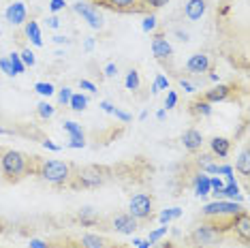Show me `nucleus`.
Returning <instances> with one entry per match:
<instances>
[{"instance_id": "nucleus-1", "label": "nucleus", "mask_w": 250, "mask_h": 248, "mask_svg": "<svg viewBox=\"0 0 250 248\" xmlns=\"http://www.w3.org/2000/svg\"><path fill=\"white\" fill-rule=\"evenodd\" d=\"M0 169L7 178H21L30 171V159L18 150H7L0 159Z\"/></svg>"}, {"instance_id": "nucleus-2", "label": "nucleus", "mask_w": 250, "mask_h": 248, "mask_svg": "<svg viewBox=\"0 0 250 248\" xmlns=\"http://www.w3.org/2000/svg\"><path fill=\"white\" fill-rule=\"evenodd\" d=\"M39 176L47 180L49 184H64L71 178V167L64 161H47V163H41Z\"/></svg>"}, {"instance_id": "nucleus-3", "label": "nucleus", "mask_w": 250, "mask_h": 248, "mask_svg": "<svg viewBox=\"0 0 250 248\" xmlns=\"http://www.w3.org/2000/svg\"><path fill=\"white\" fill-rule=\"evenodd\" d=\"M220 240H223V233H220V231L216 229L212 223L199 225V227L190 233V242H192V244H197L199 248H203V246H214V244H218Z\"/></svg>"}, {"instance_id": "nucleus-4", "label": "nucleus", "mask_w": 250, "mask_h": 248, "mask_svg": "<svg viewBox=\"0 0 250 248\" xmlns=\"http://www.w3.org/2000/svg\"><path fill=\"white\" fill-rule=\"evenodd\" d=\"M128 214L135 216L137 221H146V218L152 216V197L146 193L135 195L133 199L128 201Z\"/></svg>"}, {"instance_id": "nucleus-5", "label": "nucleus", "mask_w": 250, "mask_h": 248, "mask_svg": "<svg viewBox=\"0 0 250 248\" xmlns=\"http://www.w3.org/2000/svg\"><path fill=\"white\" fill-rule=\"evenodd\" d=\"M203 216H235L237 212H242V207L237 206V204H231V201H225V199H220V201H214V204H208V206H203Z\"/></svg>"}, {"instance_id": "nucleus-6", "label": "nucleus", "mask_w": 250, "mask_h": 248, "mask_svg": "<svg viewBox=\"0 0 250 248\" xmlns=\"http://www.w3.org/2000/svg\"><path fill=\"white\" fill-rule=\"evenodd\" d=\"M105 173L107 171L103 167H86V169H79L77 180H79V184L86 186V188H94V186H101L107 180Z\"/></svg>"}, {"instance_id": "nucleus-7", "label": "nucleus", "mask_w": 250, "mask_h": 248, "mask_svg": "<svg viewBox=\"0 0 250 248\" xmlns=\"http://www.w3.org/2000/svg\"><path fill=\"white\" fill-rule=\"evenodd\" d=\"M229 229L242 240V244H248L250 242V216H248V212L242 210V212H237L235 216H231Z\"/></svg>"}, {"instance_id": "nucleus-8", "label": "nucleus", "mask_w": 250, "mask_h": 248, "mask_svg": "<svg viewBox=\"0 0 250 248\" xmlns=\"http://www.w3.org/2000/svg\"><path fill=\"white\" fill-rule=\"evenodd\" d=\"M73 9H75L77 15H82L83 20L88 21L90 26L94 28V30H99V28H103V18L99 15V11H94L90 4H83V2H75L73 4Z\"/></svg>"}, {"instance_id": "nucleus-9", "label": "nucleus", "mask_w": 250, "mask_h": 248, "mask_svg": "<svg viewBox=\"0 0 250 248\" xmlns=\"http://www.w3.org/2000/svg\"><path fill=\"white\" fill-rule=\"evenodd\" d=\"M113 229H116L118 233L133 235L135 231L139 229V221L135 216H130V214H118V216L113 218Z\"/></svg>"}, {"instance_id": "nucleus-10", "label": "nucleus", "mask_w": 250, "mask_h": 248, "mask_svg": "<svg viewBox=\"0 0 250 248\" xmlns=\"http://www.w3.org/2000/svg\"><path fill=\"white\" fill-rule=\"evenodd\" d=\"M4 18L11 26H20L26 21V4L24 2H13L9 4L7 11H4Z\"/></svg>"}, {"instance_id": "nucleus-11", "label": "nucleus", "mask_w": 250, "mask_h": 248, "mask_svg": "<svg viewBox=\"0 0 250 248\" xmlns=\"http://www.w3.org/2000/svg\"><path fill=\"white\" fill-rule=\"evenodd\" d=\"M152 54H154L158 60L171 58V54H173V47H171V43H169L167 39L158 35V37H154V39H152Z\"/></svg>"}, {"instance_id": "nucleus-12", "label": "nucleus", "mask_w": 250, "mask_h": 248, "mask_svg": "<svg viewBox=\"0 0 250 248\" xmlns=\"http://www.w3.org/2000/svg\"><path fill=\"white\" fill-rule=\"evenodd\" d=\"M186 69L195 73V75H201V73H206L209 69V58L206 54H192L188 62H186Z\"/></svg>"}, {"instance_id": "nucleus-13", "label": "nucleus", "mask_w": 250, "mask_h": 248, "mask_svg": "<svg viewBox=\"0 0 250 248\" xmlns=\"http://www.w3.org/2000/svg\"><path fill=\"white\" fill-rule=\"evenodd\" d=\"M182 144H184V148L188 152H197L203 145V135L197 128H188V131L182 135Z\"/></svg>"}, {"instance_id": "nucleus-14", "label": "nucleus", "mask_w": 250, "mask_h": 248, "mask_svg": "<svg viewBox=\"0 0 250 248\" xmlns=\"http://www.w3.org/2000/svg\"><path fill=\"white\" fill-rule=\"evenodd\" d=\"M64 131L71 135V148H83L86 145V137L77 122H64Z\"/></svg>"}, {"instance_id": "nucleus-15", "label": "nucleus", "mask_w": 250, "mask_h": 248, "mask_svg": "<svg viewBox=\"0 0 250 248\" xmlns=\"http://www.w3.org/2000/svg\"><path fill=\"white\" fill-rule=\"evenodd\" d=\"M206 7H208L206 0H188V2H186V7H184V13H186V18H188L190 21H197V20L203 18Z\"/></svg>"}, {"instance_id": "nucleus-16", "label": "nucleus", "mask_w": 250, "mask_h": 248, "mask_svg": "<svg viewBox=\"0 0 250 248\" xmlns=\"http://www.w3.org/2000/svg\"><path fill=\"white\" fill-rule=\"evenodd\" d=\"M231 90H233L231 86L218 83V86H214L212 90H206V94H203V101H208V103H218V101H225L231 94Z\"/></svg>"}, {"instance_id": "nucleus-17", "label": "nucleus", "mask_w": 250, "mask_h": 248, "mask_svg": "<svg viewBox=\"0 0 250 248\" xmlns=\"http://www.w3.org/2000/svg\"><path fill=\"white\" fill-rule=\"evenodd\" d=\"M99 2H103L105 7L122 11V13H135V11H139V7H135L137 0H99Z\"/></svg>"}, {"instance_id": "nucleus-18", "label": "nucleus", "mask_w": 250, "mask_h": 248, "mask_svg": "<svg viewBox=\"0 0 250 248\" xmlns=\"http://www.w3.org/2000/svg\"><path fill=\"white\" fill-rule=\"evenodd\" d=\"M209 148H212V154L218 156V159H225L227 154H229L231 150V142L225 137H214L212 142H209Z\"/></svg>"}, {"instance_id": "nucleus-19", "label": "nucleus", "mask_w": 250, "mask_h": 248, "mask_svg": "<svg viewBox=\"0 0 250 248\" xmlns=\"http://www.w3.org/2000/svg\"><path fill=\"white\" fill-rule=\"evenodd\" d=\"M79 244H82L83 248H109L105 238H101V235H94V233H86L82 235V240H79Z\"/></svg>"}, {"instance_id": "nucleus-20", "label": "nucleus", "mask_w": 250, "mask_h": 248, "mask_svg": "<svg viewBox=\"0 0 250 248\" xmlns=\"http://www.w3.org/2000/svg\"><path fill=\"white\" fill-rule=\"evenodd\" d=\"M212 193V188H209V176L206 173H197L195 178V195L197 197H206Z\"/></svg>"}, {"instance_id": "nucleus-21", "label": "nucleus", "mask_w": 250, "mask_h": 248, "mask_svg": "<svg viewBox=\"0 0 250 248\" xmlns=\"http://www.w3.org/2000/svg\"><path fill=\"white\" fill-rule=\"evenodd\" d=\"M26 37L30 39V41L35 43L37 47H41V45H43V39H41V28H39L37 21H28V24H26Z\"/></svg>"}, {"instance_id": "nucleus-22", "label": "nucleus", "mask_w": 250, "mask_h": 248, "mask_svg": "<svg viewBox=\"0 0 250 248\" xmlns=\"http://www.w3.org/2000/svg\"><path fill=\"white\" fill-rule=\"evenodd\" d=\"M190 111L195 116H209V114H212V103H208V101H203V99L192 101V103H190Z\"/></svg>"}, {"instance_id": "nucleus-23", "label": "nucleus", "mask_w": 250, "mask_h": 248, "mask_svg": "<svg viewBox=\"0 0 250 248\" xmlns=\"http://www.w3.org/2000/svg\"><path fill=\"white\" fill-rule=\"evenodd\" d=\"M235 169L242 173V176H250V152H248V145L242 150V154H240V159H237Z\"/></svg>"}, {"instance_id": "nucleus-24", "label": "nucleus", "mask_w": 250, "mask_h": 248, "mask_svg": "<svg viewBox=\"0 0 250 248\" xmlns=\"http://www.w3.org/2000/svg\"><path fill=\"white\" fill-rule=\"evenodd\" d=\"M79 221H82V225H94L96 221H99L96 210H94V207H90V206L82 207V210H79Z\"/></svg>"}, {"instance_id": "nucleus-25", "label": "nucleus", "mask_w": 250, "mask_h": 248, "mask_svg": "<svg viewBox=\"0 0 250 248\" xmlns=\"http://www.w3.org/2000/svg\"><path fill=\"white\" fill-rule=\"evenodd\" d=\"M69 105H71L73 111H83L86 109V105H88V97H83V94H73Z\"/></svg>"}, {"instance_id": "nucleus-26", "label": "nucleus", "mask_w": 250, "mask_h": 248, "mask_svg": "<svg viewBox=\"0 0 250 248\" xmlns=\"http://www.w3.org/2000/svg\"><path fill=\"white\" fill-rule=\"evenodd\" d=\"M124 83H126V88L128 90H133V92H135V90H139V73L137 71H135V69H130L128 73H126V80H124Z\"/></svg>"}, {"instance_id": "nucleus-27", "label": "nucleus", "mask_w": 250, "mask_h": 248, "mask_svg": "<svg viewBox=\"0 0 250 248\" xmlns=\"http://www.w3.org/2000/svg\"><path fill=\"white\" fill-rule=\"evenodd\" d=\"M182 216V210L180 207H169V210H165L163 214H161V223L163 225H169L171 221H175V218H180Z\"/></svg>"}, {"instance_id": "nucleus-28", "label": "nucleus", "mask_w": 250, "mask_h": 248, "mask_svg": "<svg viewBox=\"0 0 250 248\" xmlns=\"http://www.w3.org/2000/svg\"><path fill=\"white\" fill-rule=\"evenodd\" d=\"M9 62H11V66H13V71H15V75H20V73H24L26 71V64L21 62V58H20V54H11L9 56Z\"/></svg>"}, {"instance_id": "nucleus-29", "label": "nucleus", "mask_w": 250, "mask_h": 248, "mask_svg": "<svg viewBox=\"0 0 250 248\" xmlns=\"http://www.w3.org/2000/svg\"><path fill=\"white\" fill-rule=\"evenodd\" d=\"M54 111H56L54 107L49 105V103H45V101H41V103L37 105V114L41 116L43 120H47V118H52V116H54Z\"/></svg>"}, {"instance_id": "nucleus-30", "label": "nucleus", "mask_w": 250, "mask_h": 248, "mask_svg": "<svg viewBox=\"0 0 250 248\" xmlns=\"http://www.w3.org/2000/svg\"><path fill=\"white\" fill-rule=\"evenodd\" d=\"M35 90H37L39 94H41V97H52V94L56 92L54 86H52V83H47V82H39V83H35Z\"/></svg>"}, {"instance_id": "nucleus-31", "label": "nucleus", "mask_w": 250, "mask_h": 248, "mask_svg": "<svg viewBox=\"0 0 250 248\" xmlns=\"http://www.w3.org/2000/svg\"><path fill=\"white\" fill-rule=\"evenodd\" d=\"M20 58H21V62H24L26 66H35V62H37V58H35V54L30 52V49H24V52L20 54Z\"/></svg>"}, {"instance_id": "nucleus-32", "label": "nucleus", "mask_w": 250, "mask_h": 248, "mask_svg": "<svg viewBox=\"0 0 250 248\" xmlns=\"http://www.w3.org/2000/svg\"><path fill=\"white\" fill-rule=\"evenodd\" d=\"M156 28V18L154 15H147V18L144 20V24H141V30L144 32H152Z\"/></svg>"}, {"instance_id": "nucleus-33", "label": "nucleus", "mask_w": 250, "mask_h": 248, "mask_svg": "<svg viewBox=\"0 0 250 248\" xmlns=\"http://www.w3.org/2000/svg\"><path fill=\"white\" fill-rule=\"evenodd\" d=\"M167 229H169V227H165V225H163V227H161V229L152 231V233H150V238H147V242H150V244H156V242H158V240H161V238H163V235H165V233H167Z\"/></svg>"}, {"instance_id": "nucleus-34", "label": "nucleus", "mask_w": 250, "mask_h": 248, "mask_svg": "<svg viewBox=\"0 0 250 248\" xmlns=\"http://www.w3.org/2000/svg\"><path fill=\"white\" fill-rule=\"evenodd\" d=\"M71 97H73V90H71V88H62L60 92H58V101H60L62 105H69Z\"/></svg>"}, {"instance_id": "nucleus-35", "label": "nucleus", "mask_w": 250, "mask_h": 248, "mask_svg": "<svg viewBox=\"0 0 250 248\" xmlns=\"http://www.w3.org/2000/svg\"><path fill=\"white\" fill-rule=\"evenodd\" d=\"M175 103H178V94H175L173 90H169V92H167V99H165V109H173Z\"/></svg>"}, {"instance_id": "nucleus-36", "label": "nucleus", "mask_w": 250, "mask_h": 248, "mask_svg": "<svg viewBox=\"0 0 250 248\" xmlns=\"http://www.w3.org/2000/svg\"><path fill=\"white\" fill-rule=\"evenodd\" d=\"M0 69H2V73H4V75H9V77L15 75V71H13V66H11L9 58H0Z\"/></svg>"}, {"instance_id": "nucleus-37", "label": "nucleus", "mask_w": 250, "mask_h": 248, "mask_svg": "<svg viewBox=\"0 0 250 248\" xmlns=\"http://www.w3.org/2000/svg\"><path fill=\"white\" fill-rule=\"evenodd\" d=\"M154 83H156L158 92H161V90H169V80H167V77H165V75H161V73H158V75H156Z\"/></svg>"}, {"instance_id": "nucleus-38", "label": "nucleus", "mask_w": 250, "mask_h": 248, "mask_svg": "<svg viewBox=\"0 0 250 248\" xmlns=\"http://www.w3.org/2000/svg\"><path fill=\"white\" fill-rule=\"evenodd\" d=\"M111 114L116 116L118 120H122V122H130V120H133V116L126 114V111H122V109H118V107H113V111H111Z\"/></svg>"}, {"instance_id": "nucleus-39", "label": "nucleus", "mask_w": 250, "mask_h": 248, "mask_svg": "<svg viewBox=\"0 0 250 248\" xmlns=\"http://www.w3.org/2000/svg\"><path fill=\"white\" fill-rule=\"evenodd\" d=\"M113 75H118V64L116 62H109L105 66V77H113Z\"/></svg>"}, {"instance_id": "nucleus-40", "label": "nucleus", "mask_w": 250, "mask_h": 248, "mask_svg": "<svg viewBox=\"0 0 250 248\" xmlns=\"http://www.w3.org/2000/svg\"><path fill=\"white\" fill-rule=\"evenodd\" d=\"M64 0H52V2H49V9H52L54 11V13H58V11H62V9H64Z\"/></svg>"}, {"instance_id": "nucleus-41", "label": "nucleus", "mask_w": 250, "mask_h": 248, "mask_svg": "<svg viewBox=\"0 0 250 248\" xmlns=\"http://www.w3.org/2000/svg\"><path fill=\"white\" fill-rule=\"evenodd\" d=\"M223 180H220V176L218 178H209V188H212V190H220V188H223Z\"/></svg>"}, {"instance_id": "nucleus-42", "label": "nucleus", "mask_w": 250, "mask_h": 248, "mask_svg": "<svg viewBox=\"0 0 250 248\" xmlns=\"http://www.w3.org/2000/svg\"><path fill=\"white\" fill-rule=\"evenodd\" d=\"M197 161H199V165H201V169H203L206 165H209V163L214 161V154H201Z\"/></svg>"}, {"instance_id": "nucleus-43", "label": "nucleus", "mask_w": 250, "mask_h": 248, "mask_svg": "<svg viewBox=\"0 0 250 248\" xmlns=\"http://www.w3.org/2000/svg\"><path fill=\"white\" fill-rule=\"evenodd\" d=\"M79 86H82V90H88V92H96V86L92 82H88V80H82L79 82Z\"/></svg>"}, {"instance_id": "nucleus-44", "label": "nucleus", "mask_w": 250, "mask_h": 248, "mask_svg": "<svg viewBox=\"0 0 250 248\" xmlns=\"http://www.w3.org/2000/svg\"><path fill=\"white\" fill-rule=\"evenodd\" d=\"M169 0H147V4H150V7H154V9H161V7H165V4H167Z\"/></svg>"}, {"instance_id": "nucleus-45", "label": "nucleus", "mask_w": 250, "mask_h": 248, "mask_svg": "<svg viewBox=\"0 0 250 248\" xmlns=\"http://www.w3.org/2000/svg\"><path fill=\"white\" fill-rule=\"evenodd\" d=\"M180 83H182V88H184L186 92H195V90H197V86H195V83H190V82H186V80H182Z\"/></svg>"}, {"instance_id": "nucleus-46", "label": "nucleus", "mask_w": 250, "mask_h": 248, "mask_svg": "<svg viewBox=\"0 0 250 248\" xmlns=\"http://www.w3.org/2000/svg\"><path fill=\"white\" fill-rule=\"evenodd\" d=\"M43 148H47V150H52V152H58V150H60V145H56L54 142H49V139H45V142H43Z\"/></svg>"}, {"instance_id": "nucleus-47", "label": "nucleus", "mask_w": 250, "mask_h": 248, "mask_svg": "<svg viewBox=\"0 0 250 248\" xmlns=\"http://www.w3.org/2000/svg\"><path fill=\"white\" fill-rule=\"evenodd\" d=\"M30 248H47V244L41 240H30Z\"/></svg>"}, {"instance_id": "nucleus-48", "label": "nucleus", "mask_w": 250, "mask_h": 248, "mask_svg": "<svg viewBox=\"0 0 250 248\" xmlns=\"http://www.w3.org/2000/svg\"><path fill=\"white\" fill-rule=\"evenodd\" d=\"M101 109L107 111V114H111V111H113V105L109 103V101H103V103H101Z\"/></svg>"}, {"instance_id": "nucleus-49", "label": "nucleus", "mask_w": 250, "mask_h": 248, "mask_svg": "<svg viewBox=\"0 0 250 248\" xmlns=\"http://www.w3.org/2000/svg\"><path fill=\"white\" fill-rule=\"evenodd\" d=\"M47 26H49V28H58V26H60V20L54 15V18H49V20H47Z\"/></svg>"}, {"instance_id": "nucleus-50", "label": "nucleus", "mask_w": 250, "mask_h": 248, "mask_svg": "<svg viewBox=\"0 0 250 248\" xmlns=\"http://www.w3.org/2000/svg\"><path fill=\"white\" fill-rule=\"evenodd\" d=\"M135 246H137V248H150L152 244H150V242H147V240H139V242H137V244H135Z\"/></svg>"}, {"instance_id": "nucleus-51", "label": "nucleus", "mask_w": 250, "mask_h": 248, "mask_svg": "<svg viewBox=\"0 0 250 248\" xmlns=\"http://www.w3.org/2000/svg\"><path fill=\"white\" fill-rule=\"evenodd\" d=\"M54 41L56 43H69V39H66V37H54Z\"/></svg>"}, {"instance_id": "nucleus-52", "label": "nucleus", "mask_w": 250, "mask_h": 248, "mask_svg": "<svg viewBox=\"0 0 250 248\" xmlns=\"http://www.w3.org/2000/svg\"><path fill=\"white\" fill-rule=\"evenodd\" d=\"M92 47H94V41H92V39H86V49L90 52V49H92Z\"/></svg>"}, {"instance_id": "nucleus-53", "label": "nucleus", "mask_w": 250, "mask_h": 248, "mask_svg": "<svg viewBox=\"0 0 250 248\" xmlns=\"http://www.w3.org/2000/svg\"><path fill=\"white\" fill-rule=\"evenodd\" d=\"M165 116H167V111H165V109H161V111H158V114H156L158 120H165Z\"/></svg>"}, {"instance_id": "nucleus-54", "label": "nucleus", "mask_w": 250, "mask_h": 248, "mask_svg": "<svg viewBox=\"0 0 250 248\" xmlns=\"http://www.w3.org/2000/svg\"><path fill=\"white\" fill-rule=\"evenodd\" d=\"M66 248H83V246H82V244H69Z\"/></svg>"}, {"instance_id": "nucleus-55", "label": "nucleus", "mask_w": 250, "mask_h": 248, "mask_svg": "<svg viewBox=\"0 0 250 248\" xmlns=\"http://www.w3.org/2000/svg\"><path fill=\"white\" fill-rule=\"evenodd\" d=\"M0 133H4V128H2V126H0Z\"/></svg>"}]
</instances>
